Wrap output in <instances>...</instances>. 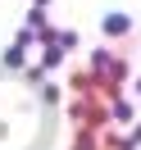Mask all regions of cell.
<instances>
[{"instance_id":"obj_1","label":"cell","mask_w":141,"mask_h":150,"mask_svg":"<svg viewBox=\"0 0 141 150\" xmlns=\"http://www.w3.org/2000/svg\"><path fill=\"white\" fill-rule=\"evenodd\" d=\"M5 64H9V68H23V41L9 50V55H5Z\"/></svg>"},{"instance_id":"obj_2","label":"cell","mask_w":141,"mask_h":150,"mask_svg":"<svg viewBox=\"0 0 141 150\" xmlns=\"http://www.w3.org/2000/svg\"><path fill=\"white\" fill-rule=\"evenodd\" d=\"M105 28H109V32H128V18H118V14H114V18H105Z\"/></svg>"}]
</instances>
